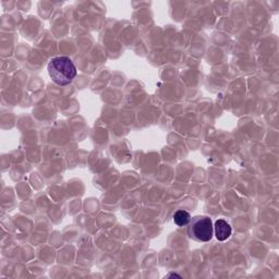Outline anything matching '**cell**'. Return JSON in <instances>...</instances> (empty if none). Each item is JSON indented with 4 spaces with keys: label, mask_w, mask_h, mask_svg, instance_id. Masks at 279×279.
<instances>
[{
    "label": "cell",
    "mask_w": 279,
    "mask_h": 279,
    "mask_svg": "<svg viewBox=\"0 0 279 279\" xmlns=\"http://www.w3.org/2000/svg\"><path fill=\"white\" fill-rule=\"evenodd\" d=\"M48 73L56 84L66 86L76 79L77 68L68 57H55L48 63Z\"/></svg>",
    "instance_id": "6da1fadb"
},
{
    "label": "cell",
    "mask_w": 279,
    "mask_h": 279,
    "mask_svg": "<svg viewBox=\"0 0 279 279\" xmlns=\"http://www.w3.org/2000/svg\"><path fill=\"white\" fill-rule=\"evenodd\" d=\"M190 238L199 242H208L213 238L214 226L213 221L206 216H197L191 218L188 227Z\"/></svg>",
    "instance_id": "7a4b0ae2"
},
{
    "label": "cell",
    "mask_w": 279,
    "mask_h": 279,
    "mask_svg": "<svg viewBox=\"0 0 279 279\" xmlns=\"http://www.w3.org/2000/svg\"><path fill=\"white\" fill-rule=\"evenodd\" d=\"M214 231L218 241H225L231 236V227L224 219H218L214 226Z\"/></svg>",
    "instance_id": "3957f363"
},
{
    "label": "cell",
    "mask_w": 279,
    "mask_h": 279,
    "mask_svg": "<svg viewBox=\"0 0 279 279\" xmlns=\"http://www.w3.org/2000/svg\"><path fill=\"white\" fill-rule=\"evenodd\" d=\"M190 220H191V215L185 211H178L175 213L174 215V221L177 226L183 227L189 225Z\"/></svg>",
    "instance_id": "277c9868"
},
{
    "label": "cell",
    "mask_w": 279,
    "mask_h": 279,
    "mask_svg": "<svg viewBox=\"0 0 279 279\" xmlns=\"http://www.w3.org/2000/svg\"><path fill=\"white\" fill-rule=\"evenodd\" d=\"M168 277H178V278H179L180 276H179V275H177V274H169V275L167 276V278H168Z\"/></svg>",
    "instance_id": "5b68a950"
}]
</instances>
